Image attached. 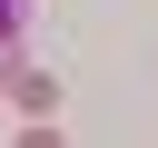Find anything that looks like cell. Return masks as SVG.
<instances>
[{
  "label": "cell",
  "mask_w": 158,
  "mask_h": 148,
  "mask_svg": "<svg viewBox=\"0 0 158 148\" xmlns=\"http://www.w3.org/2000/svg\"><path fill=\"white\" fill-rule=\"evenodd\" d=\"M10 148H69V138H59V128H49V118H30V128H20V138H10Z\"/></svg>",
  "instance_id": "2"
},
{
  "label": "cell",
  "mask_w": 158,
  "mask_h": 148,
  "mask_svg": "<svg viewBox=\"0 0 158 148\" xmlns=\"http://www.w3.org/2000/svg\"><path fill=\"white\" fill-rule=\"evenodd\" d=\"M0 99H10V69H0Z\"/></svg>",
  "instance_id": "4"
},
{
  "label": "cell",
  "mask_w": 158,
  "mask_h": 148,
  "mask_svg": "<svg viewBox=\"0 0 158 148\" xmlns=\"http://www.w3.org/2000/svg\"><path fill=\"white\" fill-rule=\"evenodd\" d=\"M20 20H30V0H0V49L20 39Z\"/></svg>",
  "instance_id": "3"
},
{
  "label": "cell",
  "mask_w": 158,
  "mask_h": 148,
  "mask_svg": "<svg viewBox=\"0 0 158 148\" xmlns=\"http://www.w3.org/2000/svg\"><path fill=\"white\" fill-rule=\"evenodd\" d=\"M10 109L49 118V109H59V79H49V69H10Z\"/></svg>",
  "instance_id": "1"
}]
</instances>
